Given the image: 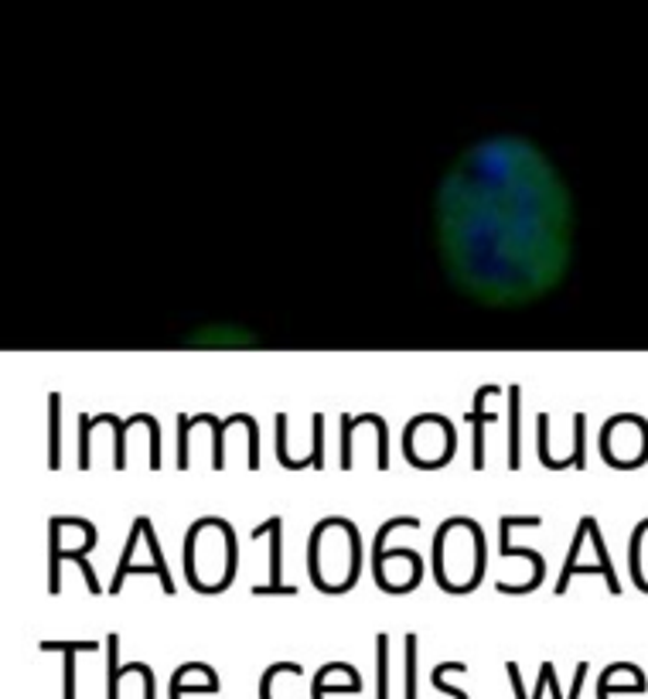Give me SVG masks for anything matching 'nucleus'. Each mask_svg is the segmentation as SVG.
<instances>
[{
	"label": "nucleus",
	"mask_w": 648,
	"mask_h": 699,
	"mask_svg": "<svg viewBox=\"0 0 648 699\" xmlns=\"http://www.w3.org/2000/svg\"><path fill=\"white\" fill-rule=\"evenodd\" d=\"M239 570V543L229 522L199 519L185 536V577L191 591L222 594L236 580Z\"/></svg>",
	"instance_id": "nucleus-1"
},
{
	"label": "nucleus",
	"mask_w": 648,
	"mask_h": 699,
	"mask_svg": "<svg viewBox=\"0 0 648 699\" xmlns=\"http://www.w3.org/2000/svg\"><path fill=\"white\" fill-rule=\"evenodd\" d=\"M362 573V540L349 519H325L307 543V577L321 594H345Z\"/></svg>",
	"instance_id": "nucleus-2"
},
{
	"label": "nucleus",
	"mask_w": 648,
	"mask_h": 699,
	"mask_svg": "<svg viewBox=\"0 0 648 699\" xmlns=\"http://www.w3.org/2000/svg\"><path fill=\"white\" fill-rule=\"evenodd\" d=\"M458 533H461V519H450L437 529V540H434V577L440 583V591L447 594L474 591L488 567L482 525H474L468 519L464 540H458Z\"/></svg>",
	"instance_id": "nucleus-3"
},
{
	"label": "nucleus",
	"mask_w": 648,
	"mask_h": 699,
	"mask_svg": "<svg viewBox=\"0 0 648 699\" xmlns=\"http://www.w3.org/2000/svg\"><path fill=\"white\" fill-rule=\"evenodd\" d=\"M260 536H270V583H263V587L257 583L249 594H252V597H270V594H287V597H294L297 587L284 583V519L273 516L270 522H263V525L252 529V540L260 543Z\"/></svg>",
	"instance_id": "nucleus-4"
},
{
	"label": "nucleus",
	"mask_w": 648,
	"mask_h": 699,
	"mask_svg": "<svg viewBox=\"0 0 648 699\" xmlns=\"http://www.w3.org/2000/svg\"><path fill=\"white\" fill-rule=\"evenodd\" d=\"M362 692V676L349 662H328L318 668L311 699H331V696H358Z\"/></svg>",
	"instance_id": "nucleus-5"
},
{
	"label": "nucleus",
	"mask_w": 648,
	"mask_h": 699,
	"mask_svg": "<svg viewBox=\"0 0 648 699\" xmlns=\"http://www.w3.org/2000/svg\"><path fill=\"white\" fill-rule=\"evenodd\" d=\"M191 696H219V676L205 662H188L172 676V699H191Z\"/></svg>",
	"instance_id": "nucleus-6"
},
{
	"label": "nucleus",
	"mask_w": 648,
	"mask_h": 699,
	"mask_svg": "<svg viewBox=\"0 0 648 699\" xmlns=\"http://www.w3.org/2000/svg\"><path fill=\"white\" fill-rule=\"evenodd\" d=\"M492 396H502L498 386H482L474 393V410H471V427H474V454H471V467L474 471H485V427L498 424V413L488 410V400Z\"/></svg>",
	"instance_id": "nucleus-7"
},
{
	"label": "nucleus",
	"mask_w": 648,
	"mask_h": 699,
	"mask_svg": "<svg viewBox=\"0 0 648 699\" xmlns=\"http://www.w3.org/2000/svg\"><path fill=\"white\" fill-rule=\"evenodd\" d=\"M304 665L297 662H276L260 679V699H304L301 696Z\"/></svg>",
	"instance_id": "nucleus-8"
},
{
	"label": "nucleus",
	"mask_w": 648,
	"mask_h": 699,
	"mask_svg": "<svg viewBox=\"0 0 648 699\" xmlns=\"http://www.w3.org/2000/svg\"><path fill=\"white\" fill-rule=\"evenodd\" d=\"M625 692H645V676L641 668L617 662L611 668H604V676L598 683V699H611V696H625Z\"/></svg>",
	"instance_id": "nucleus-9"
},
{
	"label": "nucleus",
	"mask_w": 648,
	"mask_h": 699,
	"mask_svg": "<svg viewBox=\"0 0 648 699\" xmlns=\"http://www.w3.org/2000/svg\"><path fill=\"white\" fill-rule=\"evenodd\" d=\"M42 652H62L66 659V679H62V699H75V659L82 652H96L99 649V641H42L38 645Z\"/></svg>",
	"instance_id": "nucleus-10"
},
{
	"label": "nucleus",
	"mask_w": 648,
	"mask_h": 699,
	"mask_svg": "<svg viewBox=\"0 0 648 699\" xmlns=\"http://www.w3.org/2000/svg\"><path fill=\"white\" fill-rule=\"evenodd\" d=\"M516 525H532V529H537V525H543V519L540 516H505L502 519V543H498V549H502V556L505 559H529V564L532 567H540V570H546V559L537 553V549H519V546H512L509 543V536H512V529Z\"/></svg>",
	"instance_id": "nucleus-11"
},
{
	"label": "nucleus",
	"mask_w": 648,
	"mask_h": 699,
	"mask_svg": "<svg viewBox=\"0 0 648 699\" xmlns=\"http://www.w3.org/2000/svg\"><path fill=\"white\" fill-rule=\"evenodd\" d=\"M587 662H577V676H574V686H570V692L563 696L559 692V683H556V668H553V662H543L540 665V679H537V689H532V696H526V699H543V692L546 689H553V699H580V689H584V683H587Z\"/></svg>",
	"instance_id": "nucleus-12"
},
{
	"label": "nucleus",
	"mask_w": 648,
	"mask_h": 699,
	"mask_svg": "<svg viewBox=\"0 0 648 699\" xmlns=\"http://www.w3.org/2000/svg\"><path fill=\"white\" fill-rule=\"evenodd\" d=\"M106 652H109V696L106 699H120V683L127 679V676H140V679H144V673H140V665H144L148 668V662H127V665H120V635L117 631H113V635H106Z\"/></svg>",
	"instance_id": "nucleus-13"
},
{
	"label": "nucleus",
	"mask_w": 648,
	"mask_h": 699,
	"mask_svg": "<svg viewBox=\"0 0 648 699\" xmlns=\"http://www.w3.org/2000/svg\"><path fill=\"white\" fill-rule=\"evenodd\" d=\"M416 655H420V641L410 631L403 638V699H420V689H416Z\"/></svg>",
	"instance_id": "nucleus-14"
},
{
	"label": "nucleus",
	"mask_w": 648,
	"mask_h": 699,
	"mask_svg": "<svg viewBox=\"0 0 648 699\" xmlns=\"http://www.w3.org/2000/svg\"><path fill=\"white\" fill-rule=\"evenodd\" d=\"M59 413H62V396L51 393L48 396V427H51V440H48V467L59 471L62 467V447H59Z\"/></svg>",
	"instance_id": "nucleus-15"
},
{
	"label": "nucleus",
	"mask_w": 648,
	"mask_h": 699,
	"mask_svg": "<svg viewBox=\"0 0 648 699\" xmlns=\"http://www.w3.org/2000/svg\"><path fill=\"white\" fill-rule=\"evenodd\" d=\"M376 699H392V689H389V635H376Z\"/></svg>",
	"instance_id": "nucleus-16"
},
{
	"label": "nucleus",
	"mask_w": 648,
	"mask_h": 699,
	"mask_svg": "<svg viewBox=\"0 0 648 699\" xmlns=\"http://www.w3.org/2000/svg\"><path fill=\"white\" fill-rule=\"evenodd\" d=\"M519 386H509V467L519 471Z\"/></svg>",
	"instance_id": "nucleus-17"
},
{
	"label": "nucleus",
	"mask_w": 648,
	"mask_h": 699,
	"mask_svg": "<svg viewBox=\"0 0 648 699\" xmlns=\"http://www.w3.org/2000/svg\"><path fill=\"white\" fill-rule=\"evenodd\" d=\"M450 668H458V673H468V665L464 662H440L434 673H431V683H434V689L437 692H444V696H450V699H468V692L464 689H458V686H450L447 683V673Z\"/></svg>",
	"instance_id": "nucleus-18"
},
{
	"label": "nucleus",
	"mask_w": 648,
	"mask_h": 699,
	"mask_svg": "<svg viewBox=\"0 0 648 699\" xmlns=\"http://www.w3.org/2000/svg\"><path fill=\"white\" fill-rule=\"evenodd\" d=\"M79 467L90 471L93 467V416L79 413Z\"/></svg>",
	"instance_id": "nucleus-19"
},
{
	"label": "nucleus",
	"mask_w": 648,
	"mask_h": 699,
	"mask_svg": "<svg viewBox=\"0 0 648 699\" xmlns=\"http://www.w3.org/2000/svg\"><path fill=\"white\" fill-rule=\"evenodd\" d=\"M191 416L178 413V471H188L191 464V454H188V434H191Z\"/></svg>",
	"instance_id": "nucleus-20"
},
{
	"label": "nucleus",
	"mask_w": 648,
	"mask_h": 699,
	"mask_svg": "<svg viewBox=\"0 0 648 699\" xmlns=\"http://www.w3.org/2000/svg\"><path fill=\"white\" fill-rule=\"evenodd\" d=\"M584 437H587V416H584V413H577V416H574V461H577V467H580V471L587 467V447H584Z\"/></svg>",
	"instance_id": "nucleus-21"
},
{
	"label": "nucleus",
	"mask_w": 648,
	"mask_h": 699,
	"mask_svg": "<svg viewBox=\"0 0 648 699\" xmlns=\"http://www.w3.org/2000/svg\"><path fill=\"white\" fill-rule=\"evenodd\" d=\"M311 430H315L311 461H315V471H321V467H325V416H321V413L311 416Z\"/></svg>",
	"instance_id": "nucleus-22"
},
{
	"label": "nucleus",
	"mask_w": 648,
	"mask_h": 699,
	"mask_svg": "<svg viewBox=\"0 0 648 699\" xmlns=\"http://www.w3.org/2000/svg\"><path fill=\"white\" fill-rule=\"evenodd\" d=\"M352 434H355V416L342 413V471L352 467Z\"/></svg>",
	"instance_id": "nucleus-23"
}]
</instances>
